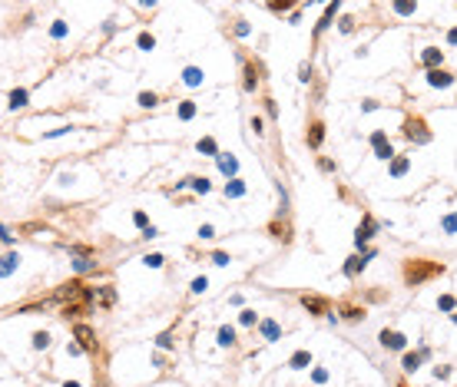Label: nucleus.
<instances>
[{
	"instance_id": "nucleus-1",
	"label": "nucleus",
	"mask_w": 457,
	"mask_h": 387,
	"mask_svg": "<svg viewBox=\"0 0 457 387\" xmlns=\"http://www.w3.org/2000/svg\"><path fill=\"white\" fill-rule=\"evenodd\" d=\"M440 272H444V265H424V261H407V268H404V278H407V285H421L424 278L440 275Z\"/></svg>"
},
{
	"instance_id": "nucleus-2",
	"label": "nucleus",
	"mask_w": 457,
	"mask_h": 387,
	"mask_svg": "<svg viewBox=\"0 0 457 387\" xmlns=\"http://www.w3.org/2000/svg\"><path fill=\"white\" fill-rule=\"evenodd\" d=\"M404 136H407V139H418L421 146L431 143V132H424V123H421V119H404Z\"/></svg>"
},
{
	"instance_id": "nucleus-3",
	"label": "nucleus",
	"mask_w": 457,
	"mask_h": 387,
	"mask_svg": "<svg viewBox=\"0 0 457 387\" xmlns=\"http://www.w3.org/2000/svg\"><path fill=\"white\" fill-rule=\"evenodd\" d=\"M374 232H378V222L371 219V215H365V222H361V225H358V232H355V245H358V248H361V245H368Z\"/></svg>"
},
{
	"instance_id": "nucleus-4",
	"label": "nucleus",
	"mask_w": 457,
	"mask_h": 387,
	"mask_svg": "<svg viewBox=\"0 0 457 387\" xmlns=\"http://www.w3.org/2000/svg\"><path fill=\"white\" fill-rule=\"evenodd\" d=\"M73 338L80 341V348H83V351H96V334H93L90 324H76V328H73Z\"/></svg>"
},
{
	"instance_id": "nucleus-5",
	"label": "nucleus",
	"mask_w": 457,
	"mask_h": 387,
	"mask_svg": "<svg viewBox=\"0 0 457 387\" xmlns=\"http://www.w3.org/2000/svg\"><path fill=\"white\" fill-rule=\"evenodd\" d=\"M368 258H374V248H368V252H365L361 258H358V255H351V258H348V265H345V275H348V278H355L358 272H365Z\"/></svg>"
},
{
	"instance_id": "nucleus-6",
	"label": "nucleus",
	"mask_w": 457,
	"mask_h": 387,
	"mask_svg": "<svg viewBox=\"0 0 457 387\" xmlns=\"http://www.w3.org/2000/svg\"><path fill=\"white\" fill-rule=\"evenodd\" d=\"M381 344L384 348H391V351H404L407 348V338H404L401 331H388V328H384L381 331Z\"/></svg>"
},
{
	"instance_id": "nucleus-7",
	"label": "nucleus",
	"mask_w": 457,
	"mask_h": 387,
	"mask_svg": "<svg viewBox=\"0 0 457 387\" xmlns=\"http://www.w3.org/2000/svg\"><path fill=\"white\" fill-rule=\"evenodd\" d=\"M421 63H424L427 70H440V63H444V50H438V47H427V50L421 53Z\"/></svg>"
},
{
	"instance_id": "nucleus-8",
	"label": "nucleus",
	"mask_w": 457,
	"mask_h": 387,
	"mask_svg": "<svg viewBox=\"0 0 457 387\" xmlns=\"http://www.w3.org/2000/svg\"><path fill=\"white\" fill-rule=\"evenodd\" d=\"M20 268V255L17 252H7V255H0V278H10L14 272Z\"/></svg>"
},
{
	"instance_id": "nucleus-9",
	"label": "nucleus",
	"mask_w": 457,
	"mask_h": 387,
	"mask_svg": "<svg viewBox=\"0 0 457 387\" xmlns=\"http://www.w3.org/2000/svg\"><path fill=\"white\" fill-rule=\"evenodd\" d=\"M242 76H245V80H242V90H245V93H255V86H258L255 63H245V66H242Z\"/></svg>"
},
{
	"instance_id": "nucleus-10",
	"label": "nucleus",
	"mask_w": 457,
	"mask_h": 387,
	"mask_svg": "<svg viewBox=\"0 0 457 387\" xmlns=\"http://www.w3.org/2000/svg\"><path fill=\"white\" fill-rule=\"evenodd\" d=\"M427 83H431V86H440V90H447V86L454 83V76L447 73V70H427Z\"/></svg>"
},
{
	"instance_id": "nucleus-11",
	"label": "nucleus",
	"mask_w": 457,
	"mask_h": 387,
	"mask_svg": "<svg viewBox=\"0 0 457 387\" xmlns=\"http://www.w3.org/2000/svg\"><path fill=\"white\" fill-rule=\"evenodd\" d=\"M338 7H341V3H331V7H325V14H322V20L315 23V37H318V33H325V30L331 27V20H335V14H338Z\"/></svg>"
},
{
	"instance_id": "nucleus-12",
	"label": "nucleus",
	"mask_w": 457,
	"mask_h": 387,
	"mask_svg": "<svg viewBox=\"0 0 457 387\" xmlns=\"http://www.w3.org/2000/svg\"><path fill=\"white\" fill-rule=\"evenodd\" d=\"M305 143H308L311 149H318L322 143H325V126H322V123H311V126H308V136H305Z\"/></svg>"
},
{
	"instance_id": "nucleus-13",
	"label": "nucleus",
	"mask_w": 457,
	"mask_h": 387,
	"mask_svg": "<svg viewBox=\"0 0 457 387\" xmlns=\"http://www.w3.org/2000/svg\"><path fill=\"white\" fill-rule=\"evenodd\" d=\"M27 99H30V93L20 86V90H10V96H7V106H10V110H23V106H27Z\"/></svg>"
},
{
	"instance_id": "nucleus-14",
	"label": "nucleus",
	"mask_w": 457,
	"mask_h": 387,
	"mask_svg": "<svg viewBox=\"0 0 457 387\" xmlns=\"http://www.w3.org/2000/svg\"><path fill=\"white\" fill-rule=\"evenodd\" d=\"M219 169H222V176H229V179H236V172H238V162L232 159V156H225V152H219Z\"/></svg>"
},
{
	"instance_id": "nucleus-15",
	"label": "nucleus",
	"mask_w": 457,
	"mask_h": 387,
	"mask_svg": "<svg viewBox=\"0 0 457 387\" xmlns=\"http://www.w3.org/2000/svg\"><path fill=\"white\" fill-rule=\"evenodd\" d=\"M202 80H205V73H202L199 66H186L183 70V83L186 86H202Z\"/></svg>"
},
{
	"instance_id": "nucleus-16",
	"label": "nucleus",
	"mask_w": 457,
	"mask_h": 387,
	"mask_svg": "<svg viewBox=\"0 0 457 387\" xmlns=\"http://www.w3.org/2000/svg\"><path fill=\"white\" fill-rule=\"evenodd\" d=\"M258 328H262V338H265V341H278V334H282V328L275 324L272 318H265V321H258Z\"/></svg>"
},
{
	"instance_id": "nucleus-17",
	"label": "nucleus",
	"mask_w": 457,
	"mask_h": 387,
	"mask_svg": "<svg viewBox=\"0 0 457 387\" xmlns=\"http://www.w3.org/2000/svg\"><path fill=\"white\" fill-rule=\"evenodd\" d=\"M225 195H229V199H242V195H245V182H242V179H229V182H225Z\"/></svg>"
},
{
	"instance_id": "nucleus-18",
	"label": "nucleus",
	"mask_w": 457,
	"mask_h": 387,
	"mask_svg": "<svg viewBox=\"0 0 457 387\" xmlns=\"http://www.w3.org/2000/svg\"><path fill=\"white\" fill-rule=\"evenodd\" d=\"M136 103H139L143 110H152V106H159V93H152V90H143L139 96H136Z\"/></svg>"
},
{
	"instance_id": "nucleus-19",
	"label": "nucleus",
	"mask_w": 457,
	"mask_h": 387,
	"mask_svg": "<svg viewBox=\"0 0 457 387\" xmlns=\"http://www.w3.org/2000/svg\"><path fill=\"white\" fill-rule=\"evenodd\" d=\"M302 305H305L311 314H325V308H328V305H325V298H311V295L302 298Z\"/></svg>"
},
{
	"instance_id": "nucleus-20",
	"label": "nucleus",
	"mask_w": 457,
	"mask_h": 387,
	"mask_svg": "<svg viewBox=\"0 0 457 387\" xmlns=\"http://www.w3.org/2000/svg\"><path fill=\"white\" fill-rule=\"evenodd\" d=\"M308 364H311V354H308V351H295L292 357H288V368H295V371H298V368H308Z\"/></svg>"
},
{
	"instance_id": "nucleus-21",
	"label": "nucleus",
	"mask_w": 457,
	"mask_h": 387,
	"mask_svg": "<svg viewBox=\"0 0 457 387\" xmlns=\"http://www.w3.org/2000/svg\"><path fill=\"white\" fill-rule=\"evenodd\" d=\"M199 152H205V156H212V159H219V146H216V139H212V136H205V139H199Z\"/></svg>"
},
{
	"instance_id": "nucleus-22",
	"label": "nucleus",
	"mask_w": 457,
	"mask_h": 387,
	"mask_svg": "<svg viewBox=\"0 0 457 387\" xmlns=\"http://www.w3.org/2000/svg\"><path fill=\"white\" fill-rule=\"evenodd\" d=\"M216 338H219V344H222V348H232V344H236V331H232L229 324H222Z\"/></svg>"
},
{
	"instance_id": "nucleus-23",
	"label": "nucleus",
	"mask_w": 457,
	"mask_h": 387,
	"mask_svg": "<svg viewBox=\"0 0 457 387\" xmlns=\"http://www.w3.org/2000/svg\"><path fill=\"white\" fill-rule=\"evenodd\" d=\"M421 361H424V357H421V351L418 354H404V361H401V368L407 371V374H414V371L421 368Z\"/></svg>"
},
{
	"instance_id": "nucleus-24",
	"label": "nucleus",
	"mask_w": 457,
	"mask_h": 387,
	"mask_svg": "<svg viewBox=\"0 0 457 387\" xmlns=\"http://www.w3.org/2000/svg\"><path fill=\"white\" fill-rule=\"evenodd\" d=\"M70 33V27H67V20H53V27H50V37L53 40H63Z\"/></svg>"
},
{
	"instance_id": "nucleus-25",
	"label": "nucleus",
	"mask_w": 457,
	"mask_h": 387,
	"mask_svg": "<svg viewBox=\"0 0 457 387\" xmlns=\"http://www.w3.org/2000/svg\"><path fill=\"white\" fill-rule=\"evenodd\" d=\"M73 268L80 272V275H83V272H90V268H96V261H93V255H80V258L73 261Z\"/></svg>"
},
{
	"instance_id": "nucleus-26",
	"label": "nucleus",
	"mask_w": 457,
	"mask_h": 387,
	"mask_svg": "<svg viewBox=\"0 0 457 387\" xmlns=\"http://www.w3.org/2000/svg\"><path fill=\"white\" fill-rule=\"evenodd\" d=\"M30 341H34V348H37V351H47V348H50V334H47V331H34V338H30Z\"/></svg>"
},
{
	"instance_id": "nucleus-27",
	"label": "nucleus",
	"mask_w": 457,
	"mask_h": 387,
	"mask_svg": "<svg viewBox=\"0 0 457 387\" xmlns=\"http://www.w3.org/2000/svg\"><path fill=\"white\" fill-rule=\"evenodd\" d=\"M440 232H447V235H454V232H457V212L444 215V222H440Z\"/></svg>"
},
{
	"instance_id": "nucleus-28",
	"label": "nucleus",
	"mask_w": 457,
	"mask_h": 387,
	"mask_svg": "<svg viewBox=\"0 0 457 387\" xmlns=\"http://www.w3.org/2000/svg\"><path fill=\"white\" fill-rule=\"evenodd\" d=\"M136 47H139L143 53H149V50L156 47V37H152V33H139V40H136Z\"/></svg>"
},
{
	"instance_id": "nucleus-29",
	"label": "nucleus",
	"mask_w": 457,
	"mask_h": 387,
	"mask_svg": "<svg viewBox=\"0 0 457 387\" xmlns=\"http://www.w3.org/2000/svg\"><path fill=\"white\" fill-rule=\"evenodd\" d=\"M192 116H196V103H192V99H183V103H179V119H192Z\"/></svg>"
},
{
	"instance_id": "nucleus-30",
	"label": "nucleus",
	"mask_w": 457,
	"mask_h": 387,
	"mask_svg": "<svg viewBox=\"0 0 457 387\" xmlns=\"http://www.w3.org/2000/svg\"><path fill=\"white\" fill-rule=\"evenodd\" d=\"M407 166H411V162H407L404 156H401V159H394V162H391V176H394V179H401L404 172H407Z\"/></svg>"
},
{
	"instance_id": "nucleus-31",
	"label": "nucleus",
	"mask_w": 457,
	"mask_h": 387,
	"mask_svg": "<svg viewBox=\"0 0 457 387\" xmlns=\"http://www.w3.org/2000/svg\"><path fill=\"white\" fill-rule=\"evenodd\" d=\"M269 232H272L275 239H282V242L292 239V235H288V225H278V222H272V225H269Z\"/></svg>"
},
{
	"instance_id": "nucleus-32",
	"label": "nucleus",
	"mask_w": 457,
	"mask_h": 387,
	"mask_svg": "<svg viewBox=\"0 0 457 387\" xmlns=\"http://www.w3.org/2000/svg\"><path fill=\"white\" fill-rule=\"evenodd\" d=\"M143 265H146V268H163V265H166V258L159 255V252H152V255H146V258H143Z\"/></svg>"
},
{
	"instance_id": "nucleus-33",
	"label": "nucleus",
	"mask_w": 457,
	"mask_h": 387,
	"mask_svg": "<svg viewBox=\"0 0 457 387\" xmlns=\"http://www.w3.org/2000/svg\"><path fill=\"white\" fill-rule=\"evenodd\" d=\"M205 288H209V278L199 275V278H192V288H189V291H192V295H202Z\"/></svg>"
},
{
	"instance_id": "nucleus-34",
	"label": "nucleus",
	"mask_w": 457,
	"mask_h": 387,
	"mask_svg": "<svg viewBox=\"0 0 457 387\" xmlns=\"http://www.w3.org/2000/svg\"><path fill=\"white\" fill-rule=\"evenodd\" d=\"M438 308H440V311H454V308H457L454 295H440V298H438Z\"/></svg>"
},
{
	"instance_id": "nucleus-35",
	"label": "nucleus",
	"mask_w": 457,
	"mask_h": 387,
	"mask_svg": "<svg viewBox=\"0 0 457 387\" xmlns=\"http://www.w3.org/2000/svg\"><path fill=\"white\" fill-rule=\"evenodd\" d=\"M374 156H378V159H394V149H391V143H381V146H374Z\"/></svg>"
},
{
	"instance_id": "nucleus-36",
	"label": "nucleus",
	"mask_w": 457,
	"mask_h": 387,
	"mask_svg": "<svg viewBox=\"0 0 457 387\" xmlns=\"http://www.w3.org/2000/svg\"><path fill=\"white\" fill-rule=\"evenodd\" d=\"M100 301H103L106 308H110V305H116V291H113L110 285H106V288H100Z\"/></svg>"
},
{
	"instance_id": "nucleus-37",
	"label": "nucleus",
	"mask_w": 457,
	"mask_h": 387,
	"mask_svg": "<svg viewBox=\"0 0 457 387\" xmlns=\"http://www.w3.org/2000/svg\"><path fill=\"white\" fill-rule=\"evenodd\" d=\"M189 185H192V189H196L199 195H205V192L212 189V182H209V179H189Z\"/></svg>"
},
{
	"instance_id": "nucleus-38",
	"label": "nucleus",
	"mask_w": 457,
	"mask_h": 387,
	"mask_svg": "<svg viewBox=\"0 0 457 387\" xmlns=\"http://www.w3.org/2000/svg\"><path fill=\"white\" fill-rule=\"evenodd\" d=\"M418 10V3H394V14H401V17H411Z\"/></svg>"
},
{
	"instance_id": "nucleus-39",
	"label": "nucleus",
	"mask_w": 457,
	"mask_h": 387,
	"mask_svg": "<svg viewBox=\"0 0 457 387\" xmlns=\"http://www.w3.org/2000/svg\"><path fill=\"white\" fill-rule=\"evenodd\" d=\"M238 321H242V324L249 328V324H255V321H258V314H255V311H249V308H245V311L238 314Z\"/></svg>"
},
{
	"instance_id": "nucleus-40",
	"label": "nucleus",
	"mask_w": 457,
	"mask_h": 387,
	"mask_svg": "<svg viewBox=\"0 0 457 387\" xmlns=\"http://www.w3.org/2000/svg\"><path fill=\"white\" fill-rule=\"evenodd\" d=\"M156 344H159V348H166V351H169V348H172V344H176V341H172V334H169V331H163V334H159V338H156Z\"/></svg>"
},
{
	"instance_id": "nucleus-41",
	"label": "nucleus",
	"mask_w": 457,
	"mask_h": 387,
	"mask_svg": "<svg viewBox=\"0 0 457 387\" xmlns=\"http://www.w3.org/2000/svg\"><path fill=\"white\" fill-rule=\"evenodd\" d=\"M249 33H252V27L245 20H236V37H249Z\"/></svg>"
},
{
	"instance_id": "nucleus-42",
	"label": "nucleus",
	"mask_w": 457,
	"mask_h": 387,
	"mask_svg": "<svg viewBox=\"0 0 457 387\" xmlns=\"http://www.w3.org/2000/svg\"><path fill=\"white\" fill-rule=\"evenodd\" d=\"M133 222H136L139 228H149V219H146V212H133Z\"/></svg>"
},
{
	"instance_id": "nucleus-43",
	"label": "nucleus",
	"mask_w": 457,
	"mask_h": 387,
	"mask_svg": "<svg viewBox=\"0 0 457 387\" xmlns=\"http://www.w3.org/2000/svg\"><path fill=\"white\" fill-rule=\"evenodd\" d=\"M199 239H216V228L212 225H199Z\"/></svg>"
},
{
	"instance_id": "nucleus-44",
	"label": "nucleus",
	"mask_w": 457,
	"mask_h": 387,
	"mask_svg": "<svg viewBox=\"0 0 457 387\" xmlns=\"http://www.w3.org/2000/svg\"><path fill=\"white\" fill-rule=\"evenodd\" d=\"M298 80H302V83H308V80H311V66H308V63H302V70H298Z\"/></svg>"
},
{
	"instance_id": "nucleus-45",
	"label": "nucleus",
	"mask_w": 457,
	"mask_h": 387,
	"mask_svg": "<svg viewBox=\"0 0 457 387\" xmlns=\"http://www.w3.org/2000/svg\"><path fill=\"white\" fill-rule=\"evenodd\" d=\"M345 318H351V321H361V318H365V311H361V308H348Z\"/></svg>"
},
{
	"instance_id": "nucleus-46",
	"label": "nucleus",
	"mask_w": 457,
	"mask_h": 387,
	"mask_svg": "<svg viewBox=\"0 0 457 387\" xmlns=\"http://www.w3.org/2000/svg\"><path fill=\"white\" fill-rule=\"evenodd\" d=\"M212 261H216V265H229V261H232V258L225 255V252H212Z\"/></svg>"
},
{
	"instance_id": "nucleus-47",
	"label": "nucleus",
	"mask_w": 457,
	"mask_h": 387,
	"mask_svg": "<svg viewBox=\"0 0 457 387\" xmlns=\"http://www.w3.org/2000/svg\"><path fill=\"white\" fill-rule=\"evenodd\" d=\"M311 377H315V384H325V381H328V371H325V368H318L315 374H311Z\"/></svg>"
},
{
	"instance_id": "nucleus-48",
	"label": "nucleus",
	"mask_w": 457,
	"mask_h": 387,
	"mask_svg": "<svg viewBox=\"0 0 457 387\" xmlns=\"http://www.w3.org/2000/svg\"><path fill=\"white\" fill-rule=\"evenodd\" d=\"M381 143H388V136H384L381 129H378V132H371V146H381Z\"/></svg>"
},
{
	"instance_id": "nucleus-49",
	"label": "nucleus",
	"mask_w": 457,
	"mask_h": 387,
	"mask_svg": "<svg viewBox=\"0 0 457 387\" xmlns=\"http://www.w3.org/2000/svg\"><path fill=\"white\" fill-rule=\"evenodd\" d=\"M434 377H438V381H447V377H451V368H434Z\"/></svg>"
},
{
	"instance_id": "nucleus-50",
	"label": "nucleus",
	"mask_w": 457,
	"mask_h": 387,
	"mask_svg": "<svg viewBox=\"0 0 457 387\" xmlns=\"http://www.w3.org/2000/svg\"><path fill=\"white\" fill-rule=\"evenodd\" d=\"M288 7H292V3H269V10H272V14H285Z\"/></svg>"
},
{
	"instance_id": "nucleus-51",
	"label": "nucleus",
	"mask_w": 457,
	"mask_h": 387,
	"mask_svg": "<svg viewBox=\"0 0 457 387\" xmlns=\"http://www.w3.org/2000/svg\"><path fill=\"white\" fill-rule=\"evenodd\" d=\"M73 126H60V129H53V132H47V139H53V136H67Z\"/></svg>"
},
{
	"instance_id": "nucleus-52",
	"label": "nucleus",
	"mask_w": 457,
	"mask_h": 387,
	"mask_svg": "<svg viewBox=\"0 0 457 387\" xmlns=\"http://www.w3.org/2000/svg\"><path fill=\"white\" fill-rule=\"evenodd\" d=\"M318 166H322V172H335V162H331V159H318Z\"/></svg>"
},
{
	"instance_id": "nucleus-53",
	"label": "nucleus",
	"mask_w": 457,
	"mask_h": 387,
	"mask_svg": "<svg viewBox=\"0 0 457 387\" xmlns=\"http://www.w3.org/2000/svg\"><path fill=\"white\" fill-rule=\"evenodd\" d=\"M252 129H255V136H262V132H265V129H262V119H258V116H252Z\"/></svg>"
},
{
	"instance_id": "nucleus-54",
	"label": "nucleus",
	"mask_w": 457,
	"mask_h": 387,
	"mask_svg": "<svg viewBox=\"0 0 457 387\" xmlns=\"http://www.w3.org/2000/svg\"><path fill=\"white\" fill-rule=\"evenodd\" d=\"M67 354H73L76 357V354H83V348H80V344H67Z\"/></svg>"
},
{
	"instance_id": "nucleus-55",
	"label": "nucleus",
	"mask_w": 457,
	"mask_h": 387,
	"mask_svg": "<svg viewBox=\"0 0 457 387\" xmlns=\"http://www.w3.org/2000/svg\"><path fill=\"white\" fill-rule=\"evenodd\" d=\"M447 43H451V47H457V27L451 30V33H447Z\"/></svg>"
},
{
	"instance_id": "nucleus-56",
	"label": "nucleus",
	"mask_w": 457,
	"mask_h": 387,
	"mask_svg": "<svg viewBox=\"0 0 457 387\" xmlns=\"http://www.w3.org/2000/svg\"><path fill=\"white\" fill-rule=\"evenodd\" d=\"M63 387H80V381H67V384H63Z\"/></svg>"
},
{
	"instance_id": "nucleus-57",
	"label": "nucleus",
	"mask_w": 457,
	"mask_h": 387,
	"mask_svg": "<svg viewBox=\"0 0 457 387\" xmlns=\"http://www.w3.org/2000/svg\"><path fill=\"white\" fill-rule=\"evenodd\" d=\"M451 321H454V324H457V314H454V318H451Z\"/></svg>"
}]
</instances>
